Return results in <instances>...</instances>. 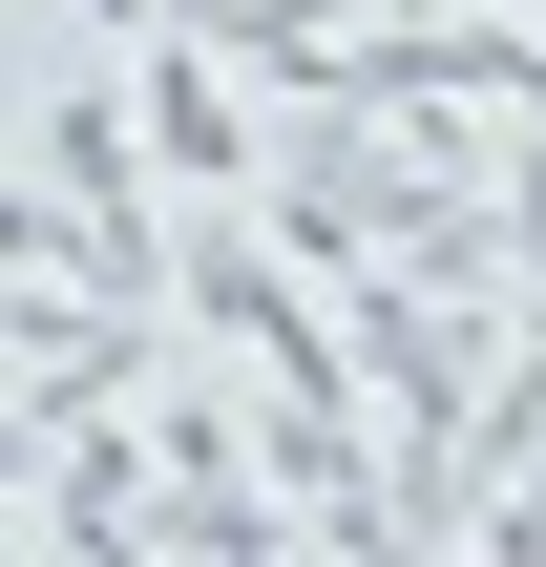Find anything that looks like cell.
<instances>
[{"label": "cell", "instance_id": "obj_1", "mask_svg": "<svg viewBox=\"0 0 546 567\" xmlns=\"http://www.w3.org/2000/svg\"><path fill=\"white\" fill-rule=\"evenodd\" d=\"M484 337H505V295H442V274H337V379L400 421V442H463V400H484Z\"/></svg>", "mask_w": 546, "mask_h": 567}, {"label": "cell", "instance_id": "obj_2", "mask_svg": "<svg viewBox=\"0 0 546 567\" xmlns=\"http://www.w3.org/2000/svg\"><path fill=\"white\" fill-rule=\"evenodd\" d=\"M168 379V316H126V295H84V274H0V400L21 421H105V400H147Z\"/></svg>", "mask_w": 546, "mask_h": 567}, {"label": "cell", "instance_id": "obj_3", "mask_svg": "<svg viewBox=\"0 0 546 567\" xmlns=\"http://www.w3.org/2000/svg\"><path fill=\"white\" fill-rule=\"evenodd\" d=\"M21 505H42L63 567H147V421H126V400H105V421H42Z\"/></svg>", "mask_w": 546, "mask_h": 567}, {"label": "cell", "instance_id": "obj_4", "mask_svg": "<svg viewBox=\"0 0 546 567\" xmlns=\"http://www.w3.org/2000/svg\"><path fill=\"white\" fill-rule=\"evenodd\" d=\"M126 126H147V168H168V189H253V105H231V63H210L189 21H147V84H126Z\"/></svg>", "mask_w": 546, "mask_h": 567}, {"label": "cell", "instance_id": "obj_5", "mask_svg": "<svg viewBox=\"0 0 546 567\" xmlns=\"http://www.w3.org/2000/svg\"><path fill=\"white\" fill-rule=\"evenodd\" d=\"M42 189H63V210L147 189V126H126V84H63V105H42Z\"/></svg>", "mask_w": 546, "mask_h": 567}, {"label": "cell", "instance_id": "obj_6", "mask_svg": "<svg viewBox=\"0 0 546 567\" xmlns=\"http://www.w3.org/2000/svg\"><path fill=\"white\" fill-rule=\"evenodd\" d=\"M42 252H63V189H42V168H0V274H42Z\"/></svg>", "mask_w": 546, "mask_h": 567}, {"label": "cell", "instance_id": "obj_7", "mask_svg": "<svg viewBox=\"0 0 546 567\" xmlns=\"http://www.w3.org/2000/svg\"><path fill=\"white\" fill-rule=\"evenodd\" d=\"M21 463H42V421H21V400H0V484H21Z\"/></svg>", "mask_w": 546, "mask_h": 567}, {"label": "cell", "instance_id": "obj_8", "mask_svg": "<svg viewBox=\"0 0 546 567\" xmlns=\"http://www.w3.org/2000/svg\"><path fill=\"white\" fill-rule=\"evenodd\" d=\"M84 21H126V42H147V21H168V0H84Z\"/></svg>", "mask_w": 546, "mask_h": 567}]
</instances>
